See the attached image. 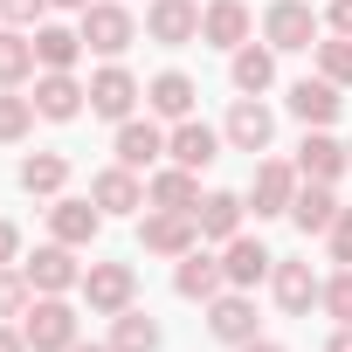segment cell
I'll return each instance as SVG.
<instances>
[{"label":"cell","mask_w":352,"mask_h":352,"mask_svg":"<svg viewBox=\"0 0 352 352\" xmlns=\"http://www.w3.org/2000/svg\"><path fill=\"white\" fill-rule=\"evenodd\" d=\"M242 214H249L242 194H201V208H194L201 242H235V235H242Z\"/></svg>","instance_id":"obj_22"},{"label":"cell","mask_w":352,"mask_h":352,"mask_svg":"<svg viewBox=\"0 0 352 352\" xmlns=\"http://www.w3.org/2000/svg\"><path fill=\"white\" fill-rule=\"evenodd\" d=\"M42 111H35V97H14V90H0V145H14V138H28V124H35Z\"/></svg>","instance_id":"obj_32"},{"label":"cell","mask_w":352,"mask_h":352,"mask_svg":"<svg viewBox=\"0 0 352 352\" xmlns=\"http://www.w3.org/2000/svg\"><path fill=\"white\" fill-rule=\"evenodd\" d=\"M194 76H180V69H159L152 83H145V104L159 111V118H173V124H180V118H194Z\"/></svg>","instance_id":"obj_24"},{"label":"cell","mask_w":352,"mask_h":352,"mask_svg":"<svg viewBox=\"0 0 352 352\" xmlns=\"http://www.w3.org/2000/svg\"><path fill=\"white\" fill-rule=\"evenodd\" d=\"M49 8H69V14H83V8H90V0H49Z\"/></svg>","instance_id":"obj_43"},{"label":"cell","mask_w":352,"mask_h":352,"mask_svg":"<svg viewBox=\"0 0 352 352\" xmlns=\"http://www.w3.org/2000/svg\"><path fill=\"white\" fill-rule=\"evenodd\" d=\"M0 352H28V331L21 324H0Z\"/></svg>","instance_id":"obj_40"},{"label":"cell","mask_w":352,"mask_h":352,"mask_svg":"<svg viewBox=\"0 0 352 352\" xmlns=\"http://www.w3.org/2000/svg\"><path fill=\"white\" fill-rule=\"evenodd\" d=\"M221 270H228V290H256V283L276 270V256H270L256 235H235V242H221Z\"/></svg>","instance_id":"obj_18"},{"label":"cell","mask_w":352,"mask_h":352,"mask_svg":"<svg viewBox=\"0 0 352 352\" xmlns=\"http://www.w3.org/2000/svg\"><path fill=\"white\" fill-rule=\"evenodd\" d=\"M228 76H235V90H242V97H263V90L276 83V49H270V42H263V49H256V42H242V49H235V63H228Z\"/></svg>","instance_id":"obj_25"},{"label":"cell","mask_w":352,"mask_h":352,"mask_svg":"<svg viewBox=\"0 0 352 352\" xmlns=\"http://www.w3.org/2000/svg\"><path fill=\"white\" fill-rule=\"evenodd\" d=\"M221 138H228L235 152H270V138H276V118H270V104H263V97H235V111H228Z\"/></svg>","instance_id":"obj_13"},{"label":"cell","mask_w":352,"mask_h":352,"mask_svg":"<svg viewBox=\"0 0 352 352\" xmlns=\"http://www.w3.org/2000/svg\"><path fill=\"white\" fill-rule=\"evenodd\" d=\"M42 14H49V0H0V21L8 28H42Z\"/></svg>","instance_id":"obj_36"},{"label":"cell","mask_w":352,"mask_h":352,"mask_svg":"<svg viewBox=\"0 0 352 352\" xmlns=\"http://www.w3.org/2000/svg\"><path fill=\"white\" fill-rule=\"evenodd\" d=\"M290 221H297L304 235H331V221H338V201H331V187L304 180V187H297V201H290Z\"/></svg>","instance_id":"obj_27"},{"label":"cell","mask_w":352,"mask_h":352,"mask_svg":"<svg viewBox=\"0 0 352 352\" xmlns=\"http://www.w3.org/2000/svg\"><path fill=\"white\" fill-rule=\"evenodd\" d=\"M318 8L311 0H270V14H263V42L270 49H311L318 42Z\"/></svg>","instance_id":"obj_6"},{"label":"cell","mask_w":352,"mask_h":352,"mask_svg":"<svg viewBox=\"0 0 352 352\" xmlns=\"http://www.w3.org/2000/svg\"><path fill=\"white\" fill-rule=\"evenodd\" d=\"M290 201H297V166H283V159H263V166H256V180H249V208H256V221H270V214H290Z\"/></svg>","instance_id":"obj_10"},{"label":"cell","mask_w":352,"mask_h":352,"mask_svg":"<svg viewBox=\"0 0 352 352\" xmlns=\"http://www.w3.org/2000/svg\"><path fill=\"white\" fill-rule=\"evenodd\" d=\"M8 263H21V228L0 221V270H8Z\"/></svg>","instance_id":"obj_38"},{"label":"cell","mask_w":352,"mask_h":352,"mask_svg":"<svg viewBox=\"0 0 352 352\" xmlns=\"http://www.w3.org/2000/svg\"><path fill=\"white\" fill-rule=\"evenodd\" d=\"M138 242H145L152 256H187V249H201V221H194L187 208H152V214L138 221Z\"/></svg>","instance_id":"obj_5"},{"label":"cell","mask_w":352,"mask_h":352,"mask_svg":"<svg viewBox=\"0 0 352 352\" xmlns=\"http://www.w3.org/2000/svg\"><path fill=\"white\" fill-rule=\"evenodd\" d=\"M69 352H111V345H83V338H76V345H69Z\"/></svg>","instance_id":"obj_44"},{"label":"cell","mask_w":352,"mask_h":352,"mask_svg":"<svg viewBox=\"0 0 352 352\" xmlns=\"http://www.w3.org/2000/svg\"><path fill=\"white\" fill-rule=\"evenodd\" d=\"M324 352H352V324H338V331H331V345H324Z\"/></svg>","instance_id":"obj_41"},{"label":"cell","mask_w":352,"mask_h":352,"mask_svg":"<svg viewBox=\"0 0 352 352\" xmlns=\"http://www.w3.org/2000/svg\"><path fill=\"white\" fill-rule=\"evenodd\" d=\"M208 331H214L221 345H249V338H256V304H249V290H221V297L208 304Z\"/></svg>","instance_id":"obj_19"},{"label":"cell","mask_w":352,"mask_h":352,"mask_svg":"<svg viewBox=\"0 0 352 352\" xmlns=\"http://www.w3.org/2000/svg\"><path fill=\"white\" fill-rule=\"evenodd\" d=\"M111 152H118V166L145 173V166H159V152H166V131H159L152 118H124V124H118V138H111Z\"/></svg>","instance_id":"obj_17"},{"label":"cell","mask_w":352,"mask_h":352,"mask_svg":"<svg viewBox=\"0 0 352 352\" xmlns=\"http://www.w3.org/2000/svg\"><path fill=\"white\" fill-rule=\"evenodd\" d=\"M76 290H83V304H90V311L118 318V311H131V297H138V270H131V263H90Z\"/></svg>","instance_id":"obj_2"},{"label":"cell","mask_w":352,"mask_h":352,"mask_svg":"<svg viewBox=\"0 0 352 352\" xmlns=\"http://www.w3.org/2000/svg\"><path fill=\"white\" fill-rule=\"evenodd\" d=\"M90 201H97L104 214H138V208H145V187H138L131 166H104L97 180H90Z\"/></svg>","instance_id":"obj_21"},{"label":"cell","mask_w":352,"mask_h":352,"mask_svg":"<svg viewBox=\"0 0 352 352\" xmlns=\"http://www.w3.org/2000/svg\"><path fill=\"white\" fill-rule=\"evenodd\" d=\"M270 290H276V304H283L290 318H304V311L324 297V283L311 276V263H276V270H270Z\"/></svg>","instance_id":"obj_23"},{"label":"cell","mask_w":352,"mask_h":352,"mask_svg":"<svg viewBox=\"0 0 352 352\" xmlns=\"http://www.w3.org/2000/svg\"><path fill=\"white\" fill-rule=\"evenodd\" d=\"M76 56H83V28H56V21L35 28V63L42 69H76Z\"/></svg>","instance_id":"obj_29"},{"label":"cell","mask_w":352,"mask_h":352,"mask_svg":"<svg viewBox=\"0 0 352 352\" xmlns=\"http://www.w3.org/2000/svg\"><path fill=\"white\" fill-rule=\"evenodd\" d=\"M235 352H283V345H270V338H249V345H235Z\"/></svg>","instance_id":"obj_42"},{"label":"cell","mask_w":352,"mask_h":352,"mask_svg":"<svg viewBox=\"0 0 352 352\" xmlns=\"http://www.w3.org/2000/svg\"><path fill=\"white\" fill-rule=\"evenodd\" d=\"M318 76H331L338 90L352 83V35H338V42H318Z\"/></svg>","instance_id":"obj_34"},{"label":"cell","mask_w":352,"mask_h":352,"mask_svg":"<svg viewBox=\"0 0 352 352\" xmlns=\"http://www.w3.org/2000/svg\"><path fill=\"white\" fill-rule=\"evenodd\" d=\"M221 145H228V138H221L214 124H201V118H180V124L166 131V159H173V166H187V173L214 166V159H221Z\"/></svg>","instance_id":"obj_8"},{"label":"cell","mask_w":352,"mask_h":352,"mask_svg":"<svg viewBox=\"0 0 352 352\" xmlns=\"http://www.w3.org/2000/svg\"><path fill=\"white\" fill-rule=\"evenodd\" d=\"M35 76V35L28 28H0V90H21Z\"/></svg>","instance_id":"obj_28"},{"label":"cell","mask_w":352,"mask_h":352,"mask_svg":"<svg viewBox=\"0 0 352 352\" xmlns=\"http://www.w3.org/2000/svg\"><path fill=\"white\" fill-rule=\"evenodd\" d=\"M21 187L42 194V201H56V194L69 187V159H63V152H28V159H21Z\"/></svg>","instance_id":"obj_30"},{"label":"cell","mask_w":352,"mask_h":352,"mask_svg":"<svg viewBox=\"0 0 352 352\" xmlns=\"http://www.w3.org/2000/svg\"><path fill=\"white\" fill-rule=\"evenodd\" d=\"M21 331H28V352H69L76 345V311L63 297H35L21 311Z\"/></svg>","instance_id":"obj_3"},{"label":"cell","mask_w":352,"mask_h":352,"mask_svg":"<svg viewBox=\"0 0 352 352\" xmlns=\"http://www.w3.org/2000/svg\"><path fill=\"white\" fill-rule=\"evenodd\" d=\"M345 152H352V145H345Z\"/></svg>","instance_id":"obj_45"},{"label":"cell","mask_w":352,"mask_h":352,"mask_svg":"<svg viewBox=\"0 0 352 352\" xmlns=\"http://www.w3.org/2000/svg\"><path fill=\"white\" fill-rule=\"evenodd\" d=\"M318 304H324L338 324H352V263H345L338 276H324V297H318Z\"/></svg>","instance_id":"obj_35"},{"label":"cell","mask_w":352,"mask_h":352,"mask_svg":"<svg viewBox=\"0 0 352 352\" xmlns=\"http://www.w3.org/2000/svg\"><path fill=\"white\" fill-rule=\"evenodd\" d=\"M331 263H352V208H338L331 221Z\"/></svg>","instance_id":"obj_37"},{"label":"cell","mask_w":352,"mask_h":352,"mask_svg":"<svg viewBox=\"0 0 352 352\" xmlns=\"http://www.w3.org/2000/svg\"><path fill=\"white\" fill-rule=\"evenodd\" d=\"M104 221H111V214H104L97 201H63V194H56V208H49V235L69 242V249H90V242L104 235Z\"/></svg>","instance_id":"obj_14"},{"label":"cell","mask_w":352,"mask_h":352,"mask_svg":"<svg viewBox=\"0 0 352 352\" xmlns=\"http://www.w3.org/2000/svg\"><path fill=\"white\" fill-rule=\"evenodd\" d=\"M145 201L152 208H201V173H187V166H166V173H152V187H145Z\"/></svg>","instance_id":"obj_26"},{"label":"cell","mask_w":352,"mask_h":352,"mask_svg":"<svg viewBox=\"0 0 352 352\" xmlns=\"http://www.w3.org/2000/svg\"><path fill=\"white\" fill-rule=\"evenodd\" d=\"M138 97H145V90H138V76H131L124 63H104V69L90 76V111L111 118V124H124V118L138 111Z\"/></svg>","instance_id":"obj_7"},{"label":"cell","mask_w":352,"mask_h":352,"mask_svg":"<svg viewBox=\"0 0 352 352\" xmlns=\"http://www.w3.org/2000/svg\"><path fill=\"white\" fill-rule=\"evenodd\" d=\"M76 28H83V49H97V56H124L138 42V21H131L124 0H90L76 14Z\"/></svg>","instance_id":"obj_1"},{"label":"cell","mask_w":352,"mask_h":352,"mask_svg":"<svg viewBox=\"0 0 352 352\" xmlns=\"http://www.w3.org/2000/svg\"><path fill=\"white\" fill-rule=\"evenodd\" d=\"M249 28H256V14H249V0H208L201 8V42L208 49H242L249 42Z\"/></svg>","instance_id":"obj_11"},{"label":"cell","mask_w":352,"mask_h":352,"mask_svg":"<svg viewBox=\"0 0 352 352\" xmlns=\"http://www.w3.org/2000/svg\"><path fill=\"white\" fill-rule=\"evenodd\" d=\"M83 104H90V83H76L69 69H42V76H35V111H42L49 124H69Z\"/></svg>","instance_id":"obj_12"},{"label":"cell","mask_w":352,"mask_h":352,"mask_svg":"<svg viewBox=\"0 0 352 352\" xmlns=\"http://www.w3.org/2000/svg\"><path fill=\"white\" fill-rule=\"evenodd\" d=\"M111 352H159V324L145 311H118L111 318Z\"/></svg>","instance_id":"obj_31"},{"label":"cell","mask_w":352,"mask_h":352,"mask_svg":"<svg viewBox=\"0 0 352 352\" xmlns=\"http://www.w3.org/2000/svg\"><path fill=\"white\" fill-rule=\"evenodd\" d=\"M324 21H331V35H352V0H331Z\"/></svg>","instance_id":"obj_39"},{"label":"cell","mask_w":352,"mask_h":352,"mask_svg":"<svg viewBox=\"0 0 352 352\" xmlns=\"http://www.w3.org/2000/svg\"><path fill=\"white\" fill-rule=\"evenodd\" d=\"M173 290L194 297V304H214V297L228 290V270H221L208 249H187V256H180V270H173Z\"/></svg>","instance_id":"obj_16"},{"label":"cell","mask_w":352,"mask_h":352,"mask_svg":"<svg viewBox=\"0 0 352 352\" xmlns=\"http://www.w3.org/2000/svg\"><path fill=\"white\" fill-rule=\"evenodd\" d=\"M345 166H352V152H345L331 131H304V145H297V180H318V187H331Z\"/></svg>","instance_id":"obj_15"},{"label":"cell","mask_w":352,"mask_h":352,"mask_svg":"<svg viewBox=\"0 0 352 352\" xmlns=\"http://www.w3.org/2000/svg\"><path fill=\"white\" fill-rule=\"evenodd\" d=\"M28 304H35V283H28L21 263H8V270H0V318H21Z\"/></svg>","instance_id":"obj_33"},{"label":"cell","mask_w":352,"mask_h":352,"mask_svg":"<svg viewBox=\"0 0 352 352\" xmlns=\"http://www.w3.org/2000/svg\"><path fill=\"white\" fill-rule=\"evenodd\" d=\"M21 270H28L35 297H69V290L83 283V263H76V249H69V242H42Z\"/></svg>","instance_id":"obj_4"},{"label":"cell","mask_w":352,"mask_h":352,"mask_svg":"<svg viewBox=\"0 0 352 352\" xmlns=\"http://www.w3.org/2000/svg\"><path fill=\"white\" fill-rule=\"evenodd\" d=\"M290 118H304V131H324V124L338 118V83H331V76L290 83Z\"/></svg>","instance_id":"obj_20"},{"label":"cell","mask_w":352,"mask_h":352,"mask_svg":"<svg viewBox=\"0 0 352 352\" xmlns=\"http://www.w3.org/2000/svg\"><path fill=\"white\" fill-rule=\"evenodd\" d=\"M145 35L159 49H187V42H201V8L194 0H152L145 8Z\"/></svg>","instance_id":"obj_9"}]
</instances>
